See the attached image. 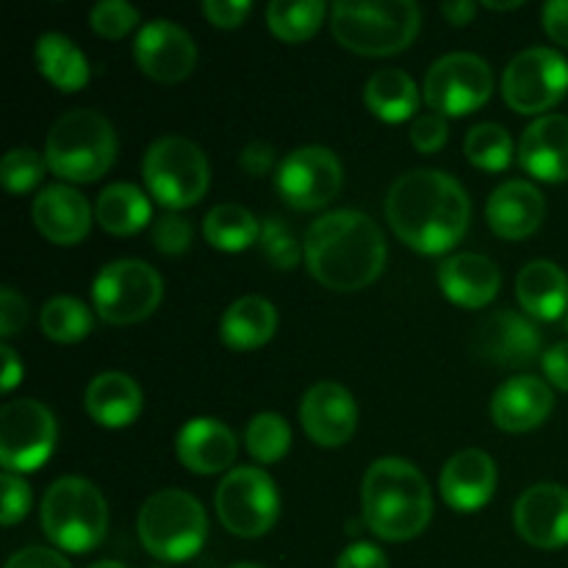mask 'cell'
<instances>
[{"label": "cell", "instance_id": "obj_44", "mask_svg": "<svg viewBox=\"0 0 568 568\" xmlns=\"http://www.w3.org/2000/svg\"><path fill=\"white\" fill-rule=\"evenodd\" d=\"M28 322V303L22 300V294H17L14 288L6 286L0 292V336L9 338L20 331Z\"/></svg>", "mask_w": 568, "mask_h": 568}, {"label": "cell", "instance_id": "obj_10", "mask_svg": "<svg viewBox=\"0 0 568 568\" xmlns=\"http://www.w3.org/2000/svg\"><path fill=\"white\" fill-rule=\"evenodd\" d=\"M214 508L227 532L239 538H261L275 527L281 497L275 480L264 469L239 466L222 477Z\"/></svg>", "mask_w": 568, "mask_h": 568}, {"label": "cell", "instance_id": "obj_14", "mask_svg": "<svg viewBox=\"0 0 568 568\" xmlns=\"http://www.w3.org/2000/svg\"><path fill=\"white\" fill-rule=\"evenodd\" d=\"M344 181L342 161L320 144L297 148L277 166L275 186L281 197L297 211H320L338 194Z\"/></svg>", "mask_w": 568, "mask_h": 568}, {"label": "cell", "instance_id": "obj_31", "mask_svg": "<svg viewBox=\"0 0 568 568\" xmlns=\"http://www.w3.org/2000/svg\"><path fill=\"white\" fill-rule=\"evenodd\" d=\"M94 216L111 236H133L150 222V200L133 183H111L100 192Z\"/></svg>", "mask_w": 568, "mask_h": 568}, {"label": "cell", "instance_id": "obj_29", "mask_svg": "<svg viewBox=\"0 0 568 568\" xmlns=\"http://www.w3.org/2000/svg\"><path fill=\"white\" fill-rule=\"evenodd\" d=\"M366 109L383 122H405L419 109V87L403 70H377L364 89Z\"/></svg>", "mask_w": 568, "mask_h": 568}, {"label": "cell", "instance_id": "obj_46", "mask_svg": "<svg viewBox=\"0 0 568 568\" xmlns=\"http://www.w3.org/2000/svg\"><path fill=\"white\" fill-rule=\"evenodd\" d=\"M336 568H388L386 555L383 549H377L375 544H349L342 555H338Z\"/></svg>", "mask_w": 568, "mask_h": 568}, {"label": "cell", "instance_id": "obj_36", "mask_svg": "<svg viewBox=\"0 0 568 568\" xmlns=\"http://www.w3.org/2000/svg\"><path fill=\"white\" fill-rule=\"evenodd\" d=\"M244 444L258 464H277L292 447V427L281 414H258L247 425Z\"/></svg>", "mask_w": 568, "mask_h": 568}, {"label": "cell", "instance_id": "obj_26", "mask_svg": "<svg viewBox=\"0 0 568 568\" xmlns=\"http://www.w3.org/2000/svg\"><path fill=\"white\" fill-rule=\"evenodd\" d=\"M87 410L100 427L120 430L142 414V388L122 372H103L87 386Z\"/></svg>", "mask_w": 568, "mask_h": 568}, {"label": "cell", "instance_id": "obj_32", "mask_svg": "<svg viewBox=\"0 0 568 568\" xmlns=\"http://www.w3.org/2000/svg\"><path fill=\"white\" fill-rule=\"evenodd\" d=\"M203 236L214 250H222V253H242V250L258 244L261 222L244 205L220 203L205 214Z\"/></svg>", "mask_w": 568, "mask_h": 568}, {"label": "cell", "instance_id": "obj_23", "mask_svg": "<svg viewBox=\"0 0 568 568\" xmlns=\"http://www.w3.org/2000/svg\"><path fill=\"white\" fill-rule=\"evenodd\" d=\"M519 164L538 181H568V116L544 114L532 120L521 136Z\"/></svg>", "mask_w": 568, "mask_h": 568}, {"label": "cell", "instance_id": "obj_4", "mask_svg": "<svg viewBox=\"0 0 568 568\" xmlns=\"http://www.w3.org/2000/svg\"><path fill=\"white\" fill-rule=\"evenodd\" d=\"M331 17L336 42L369 59L399 53L422 28V11L414 0H342Z\"/></svg>", "mask_w": 568, "mask_h": 568}, {"label": "cell", "instance_id": "obj_39", "mask_svg": "<svg viewBox=\"0 0 568 568\" xmlns=\"http://www.w3.org/2000/svg\"><path fill=\"white\" fill-rule=\"evenodd\" d=\"M89 26L105 39H122L139 26V11L125 0H100L89 11Z\"/></svg>", "mask_w": 568, "mask_h": 568}, {"label": "cell", "instance_id": "obj_55", "mask_svg": "<svg viewBox=\"0 0 568 568\" xmlns=\"http://www.w3.org/2000/svg\"><path fill=\"white\" fill-rule=\"evenodd\" d=\"M566 331H568V320H566Z\"/></svg>", "mask_w": 568, "mask_h": 568}, {"label": "cell", "instance_id": "obj_48", "mask_svg": "<svg viewBox=\"0 0 568 568\" xmlns=\"http://www.w3.org/2000/svg\"><path fill=\"white\" fill-rule=\"evenodd\" d=\"M544 31L552 42L568 48V0H549L544 6Z\"/></svg>", "mask_w": 568, "mask_h": 568}, {"label": "cell", "instance_id": "obj_12", "mask_svg": "<svg viewBox=\"0 0 568 568\" xmlns=\"http://www.w3.org/2000/svg\"><path fill=\"white\" fill-rule=\"evenodd\" d=\"M568 92V61L552 48L521 50L503 75V98L516 114H544Z\"/></svg>", "mask_w": 568, "mask_h": 568}, {"label": "cell", "instance_id": "obj_47", "mask_svg": "<svg viewBox=\"0 0 568 568\" xmlns=\"http://www.w3.org/2000/svg\"><path fill=\"white\" fill-rule=\"evenodd\" d=\"M239 166H242L250 178L270 175L272 166H275V150L264 142H250L247 148L239 153Z\"/></svg>", "mask_w": 568, "mask_h": 568}, {"label": "cell", "instance_id": "obj_41", "mask_svg": "<svg viewBox=\"0 0 568 568\" xmlns=\"http://www.w3.org/2000/svg\"><path fill=\"white\" fill-rule=\"evenodd\" d=\"M0 491H3V510H0V521L6 527L17 525L28 516L31 510V488L22 480L20 475H11V471H3L0 477Z\"/></svg>", "mask_w": 568, "mask_h": 568}, {"label": "cell", "instance_id": "obj_56", "mask_svg": "<svg viewBox=\"0 0 568 568\" xmlns=\"http://www.w3.org/2000/svg\"><path fill=\"white\" fill-rule=\"evenodd\" d=\"M155 568H161V566H155Z\"/></svg>", "mask_w": 568, "mask_h": 568}, {"label": "cell", "instance_id": "obj_51", "mask_svg": "<svg viewBox=\"0 0 568 568\" xmlns=\"http://www.w3.org/2000/svg\"><path fill=\"white\" fill-rule=\"evenodd\" d=\"M0 355H3V392L9 394L11 388L22 381V364L9 344H3V347H0Z\"/></svg>", "mask_w": 568, "mask_h": 568}, {"label": "cell", "instance_id": "obj_3", "mask_svg": "<svg viewBox=\"0 0 568 568\" xmlns=\"http://www.w3.org/2000/svg\"><path fill=\"white\" fill-rule=\"evenodd\" d=\"M361 499L366 527L383 541H410L430 525V486L410 460H375L364 477Z\"/></svg>", "mask_w": 568, "mask_h": 568}, {"label": "cell", "instance_id": "obj_24", "mask_svg": "<svg viewBox=\"0 0 568 568\" xmlns=\"http://www.w3.org/2000/svg\"><path fill=\"white\" fill-rule=\"evenodd\" d=\"M544 214H547L544 194L527 181L503 183V186L494 189V194L488 197L486 205V216L491 231L497 233V236L510 239V242L532 236V233L541 227Z\"/></svg>", "mask_w": 568, "mask_h": 568}, {"label": "cell", "instance_id": "obj_19", "mask_svg": "<svg viewBox=\"0 0 568 568\" xmlns=\"http://www.w3.org/2000/svg\"><path fill=\"white\" fill-rule=\"evenodd\" d=\"M31 214L37 231L59 247H72V244L83 242L92 227V209H89L87 197L67 183L44 186L33 200Z\"/></svg>", "mask_w": 568, "mask_h": 568}, {"label": "cell", "instance_id": "obj_5", "mask_svg": "<svg viewBox=\"0 0 568 568\" xmlns=\"http://www.w3.org/2000/svg\"><path fill=\"white\" fill-rule=\"evenodd\" d=\"M116 159L114 125L100 111L75 109L53 122L44 142L50 172L70 183H92L111 170Z\"/></svg>", "mask_w": 568, "mask_h": 568}, {"label": "cell", "instance_id": "obj_7", "mask_svg": "<svg viewBox=\"0 0 568 568\" xmlns=\"http://www.w3.org/2000/svg\"><path fill=\"white\" fill-rule=\"evenodd\" d=\"M139 541L164 564H183L203 549L209 536V519L192 494L181 488L155 491L139 510Z\"/></svg>", "mask_w": 568, "mask_h": 568}, {"label": "cell", "instance_id": "obj_17", "mask_svg": "<svg viewBox=\"0 0 568 568\" xmlns=\"http://www.w3.org/2000/svg\"><path fill=\"white\" fill-rule=\"evenodd\" d=\"M516 532L538 549H560L568 544V488L538 483L527 488L514 508Z\"/></svg>", "mask_w": 568, "mask_h": 568}, {"label": "cell", "instance_id": "obj_18", "mask_svg": "<svg viewBox=\"0 0 568 568\" xmlns=\"http://www.w3.org/2000/svg\"><path fill=\"white\" fill-rule=\"evenodd\" d=\"M475 349L497 366H530L541 355V331L514 311H497L477 331Z\"/></svg>", "mask_w": 568, "mask_h": 568}, {"label": "cell", "instance_id": "obj_16", "mask_svg": "<svg viewBox=\"0 0 568 568\" xmlns=\"http://www.w3.org/2000/svg\"><path fill=\"white\" fill-rule=\"evenodd\" d=\"M305 436L320 447H344L358 427V405L344 386L322 381L305 392L300 405Z\"/></svg>", "mask_w": 568, "mask_h": 568}, {"label": "cell", "instance_id": "obj_25", "mask_svg": "<svg viewBox=\"0 0 568 568\" xmlns=\"http://www.w3.org/2000/svg\"><path fill=\"white\" fill-rule=\"evenodd\" d=\"M499 283H503V275L486 255H449L438 266V286L460 308H486L497 297Z\"/></svg>", "mask_w": 568, "mask_h": 568}, {"label": "cell", "instance_id": "obj_6", "mask_svg": "<svg viewBox=\"0 0 568 568\" xmlns=\"http://www.w3.org/2000/svg\"><path fill=\"white\" fill-rule=\"evenodd\" d=\"M39 521L61 552L81 555L103 544L109 532V505L94 483L61 477L44 494Z\"/></svg>", "mask_w": 568, "mask_h": 568}, {"label": "cell", "instance_id": "obj_42", "mask_svg": "<svg viewBox=\"0 0 568 568\" xmlns=\"http://www.w3.org/2000/svg\"><path fill=\"white\" fill-rule=\"evenodd\" d=\"M449 128L447 116L436 114V111H427V114L414 116V125H410V142L419 153H438V150L447 144Z\"/></svg>", "mask_w": 568, "mask_h": 568}, {"label": "cell", "instance_id": "obj_30", "mask_svg": "<svg viewBox=\"0 0 568 568\" xmlns=\"http://www.w3.org/2000/svg\"><path fill=\"white\" fill-rule=\"evenodd\" d=\"M37 67L61 92H78L89 81L87 55L64 33H42L37 39Z\"/></svg>", "mask_w": 568, "mask_h": 568}, {"label": "cell", "instance_id": "obj_35", "mask_svg": "<svg viewBox=\"0 0 568 568\" xmlns=\"http://www.w3.org/2000/svg\"><path fill=\"white\" fill-rule=\"evenodd\" d=\"M466 159L486 172H503L514 159V139L497 122H480L466 133Z\"/></svg>", "mask_w": 568, "mask_h": 568}, {"label": "cell", "instance_id": "obj_21", "mask_svg": "<svg viewBox=\"0 0 568 568\" xmlns=\"http://www.w3.org/2000/svg\"><path fill=\"white\" fill-rule=\"evenodd\" d=\"M175 453L178 460L194 475H220L233 466L239 444L231 427L222 425L220 419L200 416L181 427L175 438Z\"/></svg>", "mask_w": 568, "mask_h": 568}, {"label": "cell", "instance_id": "obj_13", "mask_svg": "<svg viewBox=\"0 0 568 568\" xmlns=\"http://www.w3.org/2000/svg\"><path fill=\"white\" fill-rule=\"evenodd\" d=\"M494 92V72L475 53H447L427 70L425 100L436 114L464 116L480 109Z\"/></svg>", "mask_w": 568, "mask_h": 568}, {"label": "cell", "instance_id": "obj_15", "mask_svg": "<svg viewBox=\"0 0 568 568\" xmlns=\"http://www.w3.org/2000/svg\"><path fill=\"white\" fill-rule=\"evenodd\" d=\"M139 70L159 83H178L189 78L197 64L194 39L172 20H153L139 31L133 42Z\"/></svg>", "mask_w": 568, "mask_h": 568}, {"label": "cell", "instance_id": "obj_54", "mask_svg": "<svg viewBox=\"0 0 568 568\" xmlns=\"http://www.w3.org/2000/svg\"><path fill=\"white\" fill-rule=\"evenodd\" d=\"M231 568H264V566H255V564H236V566H231Z\"/></svg>", "mask_w": 568, "mask_h": 568}, {"label": "cell", "instance_id": "obj_52", "mask_svg": "<svg viewBox=\"0 0 568 568\" xmlns=\"http://www.w3.org/2000/svg\"><path fill=\"white\" fill-rule=\"evenodd\" d=\"M521 0H510V3H494V0H486V9H499V11H508V9H519Z\"/></svg>", "mask_w": 568, "mask_h": 568}, {"label": "cell", "instance_id": "obj_2", "mask_svg": "<svg viewBox=\"0 0 568 568\" xmlns=\"http://www.w3.org/2000/svg\"><path fill=\"white\" fill-rule=\"evenodd\" d=\"M311 277L333 292H361L386 266V236L372 216L342 209L320 216L303 239Z\"/></svg>", "mask_w": 568, "mask_h": 568}, {"label": "cell", "instance_id": "obj_20", "mask_svg": "<svg viewBox=\"0 0 568 568\" xmlns=\"http://www.w3.org/2000/svg\"><path fill=\"white\" fill-rule=\"evenodd\" d=\"M442 497L458 514H475L497 488V466L491 455L483 449H460L458 455L447 460L442 471Z\"/></svg>", "mask_w": 568, "mask_h": 568}, {"label": "cell", "instance_id": "obj_53", "mask_svg": "<svg viewBox=\"0 0 568 568\" xmlns=\"http://www.w3.org/2000/svg\"><path fill=\"white\" fill-rule=\"evenodd\" d=\"M89 568H128V566H122L120 560H98V564H92Z\"/></svg>", "mask_w": 568, "mask_h": 568}, {"label": "cell", "instance_id": "obj_28", "mask_svg": "<svg viewBox=\"0 0 568 568\" xmlns=\"http://www.w3.org/2000/svg\"><path fill=\"white\" fill-rule=\"evenodd\" d=\"M277 331V311L270 300L255 297H239L236 303L227 305L220 322V338L231 349L247 353V349H258L275 336Z\"/></svg>", "mask_w": 568, "mask_h": 568}, {"label": "cell", "instance_id": "obj_27", "mask_svg": "<svg viewBox=\"0 0 568 568\" xmlns=\"http://www.w3.org/2000/svg\"><path fill=\"white\" fill-rule=\"evenodd\" d=\"M516 297L532 320L555 322L568 308V277L552 261H530L516 277Z\"/></svg>", "mask_w": 568, "mask_h": 568}, {"label": "cell", "instance_id": "obj_50", "mask_svg": "<svg viewBox=\"0 0 568 568\" xmlns=\"http://www.w3.org/2000/svg\"><path fill=\"white\" fill-rule=\"evenodd\" d=\"M442 14L447 17L449 26H469L477 14V6L471 0H455V3H444Z\"/></svg>", "mask_w": 568, "mask_h": 568}, {"label": "cell", "instance_id": "obj_22", "mask_svg": "<svg viewBox=\"0 0 568 568\" xmlns=\"http://www.w3.org/2000/svg\"><path fill=\"white\" fill-rule=\"evenodd\" d=\"M552 388L530 375L510 377L491 399V419L505 433L536 430L552 414Z\"/></svg>", "mask_w": 568, "mask_h": 568}, {"label": "cell", "instance_id": "obj_49", "mask_svg": "<svg viewBox=\"0 0 568 568\" xmlns=\"http://www.w3.org/2000/svg\"><path fill=\"white\" fill-rule=\"evenodd\" d=\"M544 375L549 377L552 386H558L560 392H568V342L555 344L552 349L544 353Z\"/></svg>", "mask_w": 568, "mask_h": 568}, {"label": "cell", "instance_id": "obj_38", "mask_svg": "<svg viewBox=\"0 0 568 568\" xmlns=\"http://www.w3.org/2000/svg\"><path fill=\"white\" fill-rule=\"evenodd\" d=\"M44 166H48V161H44L37 150L14 148L3 155V161H0V183L14 194L31 192V189L39 186V181H42Z\"/></svg>", "mask_w": 568, "mask_h": 568}, {"label": "cell", "instance_id": "obj_11", "mask_svg": "<svg viewBox=\"0 0 568 568\" xmlns=\"http://www.w3.org/2000/svg\"><path fill=\"white\" fill-rule=\"evenodd\" d=\"M55 416L39 399H11L0 408V464L11 475L37 471L53 455Z\"/></svg>", "mask_w": 568, "mask_h": 568}, {"label": "cell", "instance_id": "obj_37", "mask_svg": "<svg viewBox=\"0 0 568 568\" xmlns=\"http://www.w3.org/2000/svg\"><path fill=\"white\" fill-rule=\"evenodd\" d=\"M258 247L275 270L292 272L294 266H300V261H305L303 244L297 242L294 231L281 220V216H270V220L261 222Z\"/></svg>", "mask_w": 568, "mask_h": 568}, {"label": "cell", "instance_id": "obj_43", "mask_svg": "<svg viewBox=\"0 0 568 568\" xmlns=\"http://www.w3.org/2000/svg\"><path fill=\"white\" fill-rule=\"evenodd\" d=\"M253 11L250 0H205L203 14L216 28H239Z\"/></svg>", "mask_w": 568, "mask_h": 568}, {"label": "cell", "instance_id": "obj_34", "mask_svg": "<svg viewBox=\"0 0 568 568\" xmlns=\"http://www.w3.org/2000/svg\"><path fill=\"white\" fill-rule=\"evenodd\" d=\"M39 327L50 342L75 344L92 333V314L75 297H53L39 314Z\"/></svg>", "mask_w": 568, "mask_h": 568}, {"label": "cell", "instance_id": "obj_1", "mask_svg": "<svg viewBox=\"0 0 568 568\" xmlns=\"http://www.w3.org/2000/svg\"><path fill=\"white\" fill-rule=\"evenodd\" d=\"M386 216L410 250L442 255L464 239L471 203L466 189L447 172L410 170L388 189Z\"/></svg>", "mask_w": 568, "mask_h": 568}, {"label": "cell", "instance_id": "obj_8", "mask_svg": "<svg viewBox=\"0 0 568 568\" xmlns=\"http://www.w3.org/2000/svg\"><path fill=\"white\" fill-rule=\"evenodd\" d=\"M144 183L155 203L172 211L192 209L209 192V159L183 136H161L144 153Z\"/></svg>", "mask_w": 568, "mask_h": 568}, {"label": "cell", "instance_id": "obj_45", "mask_svg": "<svg viewBox=\"0 0 568 568\" xmlns=\"http://www.w3.org/2000/svg\"><path fill=\"white\" fill-rule=\"evenodd\" d=\"M6 568H72L61 552L48 547H26L6 560Z\"/></svg>", "mask_w": 568, "mask_h": 568}, {"label": "cell", "instance_id": "obj_9", "mask_svg": "<svg viewBox=\"0 0 568 568\" xmlns=\"http://www.w3.org/2000/svg\"><path fill=\"white\" fill-rule=\"evenodd\" d=\"M164 297V281L150 264L139 258H122L105 264L92 286L94 311L109 325H136L148 320Z\"/></svg>", "mask_w": 568, "mask_h": 568}, {"label": "cell", "instance_id": "obj_33", "mask_svg": "<svg viewBox=\"0 0 568 568\" xmlns=\"http://www.w3.org/2000/svg\"><path fill=\"white\" fill-rule=\"evenodd\" d=\"M327 17V6L322 0H275L266 6V26L283 42H305L320 31Z\"/></svg>", "mask_w": 568, "mask_h": 568}, {"label": "cell", "instance_id": "obj_40", "mask_svg": "<svg viewBox=\"0 0 568 568\" xmlns=\"http://www.w3.org/2000/svg\"><path fill=\"white\" fill-rule=\"evenodd\" d=\"M194 227L186 216H181L178 211H166L150 227V242L159 253L164 255H183L192 247Z\"/></svg>", "mask_w": 568, "mask_h": 568}]
</instances>
